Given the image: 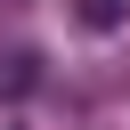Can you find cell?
<instances>
[{"label":"cell","instance_id":"7a4b0ae2","mask_svg":"<svg viewBox=\"0 0 130 130\" xmlns=\"http://www.w3.org/2000/svg\"><path fill=\"white\" fill-rule=\"evenodd\" d=\"M73 16H81L89 32H114V24L130 16V0H73Z\"/></svg>","mask_w":130,"mask_h":130},{"label":"cell","instance_id":"6da1fadb","mask_svg":"<svg viewBox=\"0 0 130 130\" xmlns=\"http://www.w3.org/2000/svg\"><path fill=\"white\" fill-rule=\"evenodd\" d=\"M24 89H41V57L32 49H0V98H24Z\"/></svg>","mask_w":130,"mask_h":130}]
</instances>
